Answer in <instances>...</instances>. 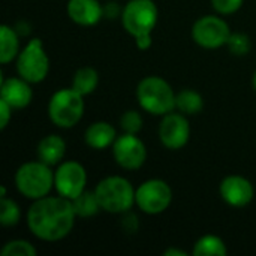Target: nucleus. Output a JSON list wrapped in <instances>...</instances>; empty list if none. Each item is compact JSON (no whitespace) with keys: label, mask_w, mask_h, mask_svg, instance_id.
Returning a JSON list of instances; mask_svg holds the SVG:
<instances>
[{"label":"nucleus","mask_w":256,"mask_h":256,"mask_svg":"<svg viewBox=\"0 0 256 256\" xmlns=\"http://www.w3.org/2000/svg\"><path fill=\"white\" fill-rule=\"evenodd\" d=\"M120 128L124 134H135L138 135L142 129V116L136 110H128L120 117Z\"/></svg>","instance_id":"nucleus-25"},{"label":"nucleus","mask_w":256,"mask_h":256,"mask_svg":"<svg viewBox=\"0 0 256 256\" xmlns=\"http://www.w3.org/2000/svg\"><path fill=\"white\" fill-rule=\"evenodd\" d=\"M66 12L75 24L92 27L104 18V4L99 0H69Z\"/></svg>","instance_id":"nucleus-15"},{"label":"nucleus","mask_w":256,"mask_h":256,"mask_svg":"<svg viewBox=\"0 0 256 256\" xmlns=\"http://www.w3.org/2000/svg\"><path fill=\"white\" fill-rule=\"evenodd\" d=\"M72 206L76 213V218H84V219L93 218L102 210L94 190L93 192L84 190L82 194H80L76 198L72 200Z\"/></svg>","instance_id":"nucleus-22"},{"label":"nucleus","mask_w":256,"mask_h":256,"mask_svg":"<svg viewBox=\"0 0 256 256\" xmlns=\"http://www.w3.org/2000/svg\"><path fill=\"white\" fill-rule=\"evenodd\" d=\"M20 51L21 50L18 32L10 26L3 24L0 27V62L3 64L10 63L18 57Z\"/></svg>","instance_id":"nucleus-18"},{"label":"nucleus","mask_w":256,"mask_h":256,"mask_svg":"<svg viewBox=\"0 0 256 256\" xmlns=\"http://www.w3.org/2000/svg\"><path fill=\"white\" fill-rule=\"evenodd\" d=\"M122 24L124 30L136 38L144 33H153L159 10L153 0H129L122 10Z\"/></svg>","instance_id":"nucleus-7"},{"label":"nucleus","mask_w":256,"mask_h":256,"mask_svg":"<svg viewBox=\"0 0 256 256\" xmlns=\"http://www.w3.org/2000/svg\"><path fill=\"white\" fill-rule=\"evenodd\" d=\"M15 186L21 195L32 201L44 198L54 188V172L42 160L26 162L15 172Z\"/></svg>","instance_id":"nucleus-4"},{"label":"nucleus","mask_w":256,"mask_h":256,"mask_svg":"<svg viewBox=\"0 0 256 256\" xmlns=\"http://www.w3.org/2000/svg\"><path fill=\"white\" fill-rule=\"evenodd\" d=\"M2 256H36L38 250L36 248L27 242V240H10L8 242L2 250H0Z\"/></svg>","instance_id":"nucleus-24"},{"label":"nucleus","mask_w":256,"mask_h":256,"mask_svg":"<svg viewBox=\"0 0 256 256\" xmlns=\"http://www.w3.org/2000/svg\"><path fill=\"white\" fill-rule=\"evenodd\" d=\"M226 46L234 56H246L252 48V40L246 33H231Z\"/></svg>","instance_id":"nucleus-26"},{"label":"nucleus","mask_w":256,"mask_h":256,"mask_svg":"<svg viewBox=\"0 0 256 256\" xmlns=\"http://www.w3.org/2000/svg\"><path fill=\"white\" fill-rule=\"evenodd\" d=\"M159 140L168 150L183 148L190 138V124L188 116L182 112H168L159 124Z\"/></svg>","instance_id":"nucleus-12"},{"label":"nucleus","mask_w":256,"mask_h":256,"mask_svg":"<svg viewBox=\"0 0 256 256\" xmlns=\"http://www.w3.org/2000/svg\"><path fill=\"white\" fill-rule=\"evenodd\" d=\"M136 99L140 106L152 116L164 117L176 110V93L162 76L150 75L142 78L136 87Z\"/></svg>","instance_id":"nucleus-2"},{"label":"nucleus","mask_w":256,"mask_h":256,"mask_svg":"<svg viewBox=\"0 0 256 256\" xmlns=\"http://www.w3.org/2000/svg\"><path fill=\"white\" fill-rule=\"evenodd\" d=\"M116 140L117 130L108 122H94L84 132V141L93 150H105L112 147Z\"/></svg>","instance_id":"nucleus-16"},{"label":"nucleus","mask_w":256,"mask_h":256,"mask_svg":"<svg viewBox=\"0 0 256 256\" xmlns=\"http://www.w3.org/2000/svg\"><path fill=\"white\" fill-rule=\"evenodd\" d=\"M36 153H38V159L42 160L44 164L52 166V165H58L66 153V142L60 135L51 134L44 136L38 147H36Z\"/></svg>","instance_id":"nucleus-17"},{"label":"nucleus","mask_w":256,"mask_h":256,"mask_svg":"<svg viewBox=\"0 0 256 256\" xmlns=\"http://www.w3.org/2000/svg\"><path fill=\"white\" fill-rule=\"evenodd\" d=\"M112 158L123 170L135 171L146 164L147 148L138 135L123 132L112 144Z\"/></svg>","instance_id":"nucleus-11"},{"label":"nucleus","mask_w":256,"mask_h":256,"mask_svg":"<svg viewBox=\"0 0 256 256\" xmlns=\"http://www.w3.org/2000/svg\"><path fill=\"white\" fill-rule=\"evenodd\" d=\"M21 219V210L14 200L0 198V225L2 226H15Z\"/></svg>","instance_id":"nucleus-23"},{"label":"nucleus","mask_w":256,"mask_h":256,"mask_svg":"<svg viewBox=\"0 0 256 256\" xmlns=\"http://www.w3.org/2000/svg\"><path fill=\"white\" fill-rule=\"evenodd\" d=\"M15 60L18 75L30 84L42 82L50 72V58L39 38L28 40Z\"/></svg>","instance_id":"nucleus-6"},{"label":"nucleus","mask_w":256,"mask_h":256,"mask_svg":"<svg viewBox=\"0 0 256 256\" xmlns=\"http://www.w3.org/2000/svg\"><path fill=\"white\" fill-rule=\"evenodd\" d=\"M84 96L72 87L57 90L48 102V117L60 129H70L84 116Z\"/></svg>","instance_id":"nucleus-5"},{"label":"nucleus","mask_w":256,"mask_h":256,"mask_svg":"<svg viewBox=\"0 0 256 256\" xmlns=\"http://www.w3.org/2000/svg\"><path fill=\"white\" fill-rule=\"evenodd\" d=\"M122 10H123V8H120L118 3H116V2H108L104 4V16H106L110 20H116V18L122 16Z\"/></svg>","instance_id":"nucleus-30"},{"label":"nucleus","mask_w":256,"mask_h":256,"mask_svg":"<svg viewBox=\"0 0 256 256\" xmlns=\"http://www.w3.org/2000/svg\"><path fill=\"white\" fill-rule=\"evenodd\" d=\"M243 2L244 0H212V6L220 15H231L243 6Z\"/></svg>","instance_id":"nucleus-27"},{"label":"nucleus","mask_w":256,"mask_h":256,"mask_svg":"<svg viewBox=\"0 0 256 256\" xmlns=\"http://www.w3.org/2000/svg\"><path fill=\"white\" fill-rule=\"evenodd\" d=\"M0 198H6V188L4 186L0 188Z\"/></svg>","instance_id":"nucleus-33"},{"label":"nucleus","mask_w":256,"mask_h":256,"mask_svg":"<svg viewBox=\"0 0 256 256\" xmlns=\"http://www.w3.org/2000/svg\"><path fill=\"white\" fill-rule=\"evenodd\" d=\"M87 186V171L76 160L60 162L54 171V189L58 195L74 200L86 190Z\"/></svg>","instance_id":"nucleus-10"},{"label":"nucleus","mask_w":256,"mask_h":256,"mask_svg":"<svg viewBox=\"0 0 256 256\" xmlns=\"http://www.w3.org/2000/svg\"><path fill=\"white\" fill-rule=\"evenodd\" d=\"M134 39H135L136 48L141 50V51L150 50V46H152V44H153V40H152V33H144V34H140V36H136V38H134Z\"/></svg>","instance_id":"nucleus-31"},{"label":"nucleus","mask_w":256,"mask_h":256,"mask_svg":"<svg viewBox=\"0 0 256 256\" xmlns=\"http://www.w3.org/2000/svg\"><path fill=\"white\" fill-rule=\"evenodd\" d=\"M230 36V24L218 15H204L192 27V39L206 50H216L226 45Z\"/></svg>","instance_id":"nucleus-9"},{"label":"nucleus","mask_w":256,"mask_h":256,"mask_svg":"<svg viewBox=\"0 0 256 256\" xmlns=\"http://www.w3.org/2000/svg\"><path fill=\"white\" fill-rule=\"evenodd\" d=\"M98 84H99V74L92 66L80 68L72 80V88L82 96L92 94L98 88Z\"/></svg>","instance_id":"nucleus-20"},{"label":"nucleus","mask_w":256,"mask_h":256,"mask_svg":"<svg viewBox=\"0 0 256 256\" xmlns=\"http://www.w3.org/2000/svg\"><path fill=\"white\" fill-rule=\"evenodd\" d=\"M165 256H188V252L182 250V249H177V248H170L164 252Z\"/></svg>","instance_id":"nucleus-32"},{"label":"nucleus","mask_w":256,"mask_h":256,"mask_svg":"<svg viewBox=\"0 0 256 256\" xmlns=\"http://www.w3.org/2000/svg\"><path fill=\"white\" fill-rule=\"evenodd\" d=\"M252 84H254V88L256 90V70L255 74H254V76H252Z\"/></svg>","instance_id":"nucleus-34"},{"label":"nucleus","mask_w":256,"mask_h":256,"mask_svg":"<svg viewBox=\"0 0 256 256\" xmlns=\"http://www.w3.org/2000/svg\"><path fill=\"white\" fill-rule=\"evenodd\" d=\"M204 108L202 96L194 88H183L176 93V110L184 116H196Z\"/></svg>","instance_id":"nucleus-19"},{"label":"nucleus","mask_w":256,"mask_h":256,"mask_svg":"<svg viewBox=\"0 0 256 256\" xmlns=\"http://www.w3.org/2000/svg\"><path fill=\"white\" fill-rule=\"evenodd\" d=\"M76 220L72 201L58 196H44L34 200L27 212V226L30 232L42 242H60L68 237Z\"/></svg>","instance_id":"nucleus-1"},{"label":"nucleus","mask_w":256,"mask_h":256,"mask_svg":"<svg viewBox=\"0 0 256 256\" xmlns=\"http://www.w3.org/2000/svg\"><path fill=\"white\" fill-rule=\"evenodd\" d=\"M135 188L120 176H111L100 180L94 189L102 212L123 214L135 206Z\"/></svg>","instance_id":"nucleus-3"},{"label":"nucleus","mask_w":256,"mask_h":256,"mask_svg":"<svg viewBox=\"0 0 256 256\" xmlns=\"http://www.w3.org/2000/svg\"><path fill=\"white\" fill-rule=\"evenodd\" d=\"M120 225H122L123 231L128 232V234H135L138 231V226H140L138 218L134 213H130V210L126 212V213H123V219H122Z\"/></svg>","instance_id":"nucleus-28"},{"label":"nucleus","mask_w":256,"mask_h":256,"mask_svg":"<svg viewBox=\"0 0 256 256\" xmlns=\"http://www.w3.org/2000/svg\"><path fill=\"white\" fill-rule=\"evenodd\" d=\"M0 99L8 102L14 110H22L28 106L33 99L32 86L20 75L2 80Z\"/></svg>","instance_id":"nucleus-14"},{"label":"nucleus","mask_w":256,"mask_h":256,"mask_svg":"<svg viewBox=\"0 0 256 256\" xmlns=\"http://www.w3.org/2000/svg\"><path fill=\"white\" fill-rule=\"evenodd\" d=\"M219 192L222 200L234 208H243L249 206L255 196V189L252 182L243 176L225 177L220 182Z\"/></svg>","instance_id":"nucleus-13"},{"label":"nucleus","mask_w":256,"mask_h":256,"mask_svg":"<svg viewBox=\"0 0 256 256\" xmlns=\"http://www.w3.org/2000/svg\"><path fill=\"white\" fill-rule=\"evenodd\" d=\"M12 110L14 108L8 102H4L3 99H0V129L2 130H4L6 126L9 124V120L12 117Z\"/></svg>","instance_id":"nucleus-29"},{"label":"nucleus","mask_w":256,"mask_h":256,"mask_svg":"<svg viewBox=\"0 0 256 256\" xmlns=\"http://www.w3.org/2000/svg\"><path fill=\"white\" fill-rule=\"evenodd\" d=\"M192 254L195 256H225L228 255V248L220 237L207 234L195 243Z\"/></svg>","instance_id":"nucleus-21"},{"label":"nucleus","mask_w":256,"mask_h":256,"mask_svg":"<svg viewBox=\"0 0 256 256\" xmlns=\"http://www.w3.org/2000/svg\"><path fill=\"white\" fill-rule=\"evenodd\" d=\"M171 202L172 189L165 180H146L135 190V206L146 214H160L170 208Z\"/></svg>","instance_id":"nucleus-8"}]
</instances>
